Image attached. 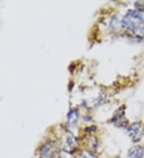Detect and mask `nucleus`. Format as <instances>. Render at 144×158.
<instances>
[{
	"label": "nucleus",
	"instance_id": "nucleus-5",
	"mask_svg": "<svg viewBox=\"0 0 144 158\" xmlns=\"http://www.w3.org/2000/svg\"><path fill=\"white\" fill-rule=\"evenodd\" d=\"M79 120V112L77 110H71L67 115V124L71 126L77 123Z\"/></svg>",
	"mask_w": 144,
	"mask_h": 158
},
{
	"label": "nucleus",
	"instance_id": "nucleus-3",
	"mask_svg": "<svg viewBox=\"0 0 144 158\" xmlns=\"http://www.w3.org/2000/svg\"><path fill=\"white\" fill-rule=\"evenodd\" d=\"M125 106H123L115 112L112 118V122L118 127H126L127 125V120L125 118Z\"/></svg>",
	"mask_w": 144,
	"mask_h": 158
},
{
	"label": "nucleus",
	"instance_id": "nucleus-7",
	"mask_svg": "<svg viewBox=\"0 0 144 158\" xmlns=\"http://www.w3.org/2000/svg\"><path fill=\"white\" fill-rule=\"evenodd\" d=\"M116 158H119V157H116Z\"/></svg>",
	"mask_w": 144,
	"mask_h": 158
},
{
	"label": "nucleus",
	"instance_id": "nucleus-4",
	"mask_svg": "<svg viewBox=\"0 0 144 158\" xmlns=\"http://www.w3.org/2000/svg\"><path fill=\"white\" fill-rule=\"evenodd\" d=\"M144 149L140 145H134L128 151L129 158H143Z\"/></svg>",
	"mask_w": 144,
	"mask_h": 158
},
{
	"label": "nucleus",
	"instance_id": "nucleus-6",
	"mask_svg": "<svg viewBox=\"0 0 144 158\" xmlns=\"http://www.w3.org/2000/svg\"><path fill=\"white\" fill-rule=\"evenodd\" d=\"M48 153H49V146H46L45 145L42 149V155L44 156H47Z\"/></svg>",
	"mask_w": 144,
	"mask_h": 158
},
{
	"label": "nucleus",
	"instance_id": "nucleus-1",
	"mask_svg": "<svg viewBox=\"0 0 144 158\" xmlns=\"http://www.w3.org/2000/svg\"><path fill=\"white\" fill-rule=\"evenodd\" d=\"M123 26L138 39H144V21L136 11H129L123 18Z\"/></svg>",
	"mask_w": 144,
	"mask_h": 158
},
{
	"label": "nucleus",
	"instance_id": "nucleus-2",
	"mask_svg": "<svg viewBox=\"0 0 144 158\" xmlns=\"http://www.w3.org/2000/svg\"><path fill=\"white\" fill-rule=\"evenodd\" d=\"M127 132L134 142H138L144 134V127L141 123L134 122L129 126Z\"/></svg>",
	"mask_w": 144,
	"mask_h": 158
}]
</instances>
